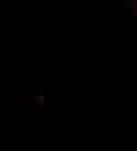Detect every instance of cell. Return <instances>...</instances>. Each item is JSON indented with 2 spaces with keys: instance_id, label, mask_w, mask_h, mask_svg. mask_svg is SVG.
I'll list each match as a JSON object with an SVG mask.
<instances>
[{
  "instance_id": "6da1fadb",
  "label": "cell",
  "mask_w": 137,
  "mask_h": 151,
  "mask_svg": "<svg viewBox=\"0 0 137 151\" xmlns=\"http://www.w3.org/2000/svg\"><path fill=\"white\" fill-rule=\"evenodd\" d=\"M123 6L129 8V11H132V17L137 19V0H123Z\"/></svg>"
}]
</instances>
